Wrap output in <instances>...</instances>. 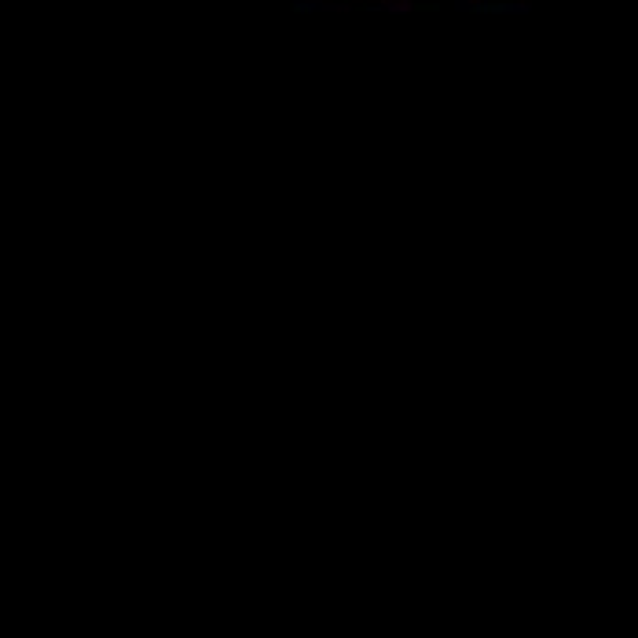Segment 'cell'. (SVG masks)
<instances>
[{
  "instance_id": "6da1fadb",
  "label": "cell",
  "mask_w": 638,
  "mask_h": 638,
  "mask_svg": "<svg viewBox=\"0 0 638 638\" xmlns=\"http://www.w3.org/2000/svg\"><path fill=\"white\" fill-rule=\"evenodd\" d=\"M381 8H386V12H411V0H381Z\"/></svg>"
},
{
  "instance_id": "7a4b0ae2",
  "label": "cell",
  "mask_w": 638,
  "mask_h": 638,
  "mask_svg": "<svg viewBox=\"0 0 638 638\" xmlns=\"http://www.w3.org/2000/svg\"><path fill=\"white\" fill-rule=\"evenodd\" d=\"M294 8L297 12H305V8L308 12H316V8H331V4H319V0H294Z\"/></svg>"
}]
</instances>
